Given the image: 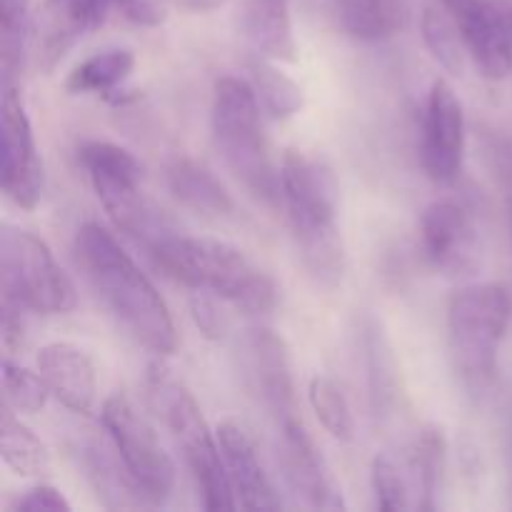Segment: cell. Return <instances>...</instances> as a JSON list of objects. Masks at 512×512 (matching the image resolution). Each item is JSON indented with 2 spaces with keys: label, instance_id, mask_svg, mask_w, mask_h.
<instances>
[{
  "label": "cell",
  "instance_id": "1",
  "mask_svg": "<svg viewBox=\"0 0 512 512\" xmlns=\"http://www.w3.org/2000/svg\"><path fill=\"white\" fill-rule=\"evenodd\" d=\"M73 250L90 288L125 333L158 358L173 355L178 333L168 305L113 233L98 223L80 225Z\"/></svg>",
  "mask_w": 512,
  "mask_h": 512
},
{
  "label": "cell",
  "instance_id": "2",
  "mask_svg": "<svg viewBox=\"0 0 512 512\" xmlns=\"http://www.w3.org/2000/svg\"><path fill=\"white\" fill-rule=\"evenodd\" d=\"M283 203L310 278L320 288H338L345 273L343 235L338 230L340 185L325 160L303 150H285L280 163Z\"/></svg>",
  "mask_w": 512,
  "mask_h": 512
},
{
  "label": "cell",
  "instance_id": "3",
  "mask_svg": "<svg viewBox=\"0 0 512 512\" xmlns=\"http://www.w3.org/2000/svg\"><path fill=\"white\" fill-rule=\"evenodd\" d=\"M148 253L178 283L218 295L248 315H265L278 303L275 280L225 240L175 235L170 230Z\"/></svg>",
  "mask_w": 512,
  "mask_h": 512
},
{
  "label": "cell",
  "instance_id": "4",
  "mask_svg": "<svg viewBox=\"0 0 512 512\" xmlns=\"http://www.w3.org/2000/svg\"><path fill=\"white\" fill-rule=\"evenodd\" d=\"M213 140L230 173L263 203L283 200V178L275 165L260 118V98L253 85L235 75L215 83Z\"/></svg>",
  "mask_w": 512,
  "mask_h": 512
},
{
  "label": "cell",
  "instance_id": "5",
  "mask_svg": "<svg viewBox=\"0 0 512 512\" xmlns=\"http://www.w3.org/2000/svg\"><path fill=\"white\" fill-rule=\"evenodd\" d=\"M145 388H148L150 408L163 420L178 448L183 450L185 463L203 498V508L210 512L238 508L220 440L210 433L193 393L178 378H173L163 363L150 365Z\"/></svg>",
  "mask_w": 512,
  "mask_h": 512
},
{
  "label": "cell",
  "instance_id": "6",
  "mask_svg": "<svg viewBox=\"0 0 512 512\" xmlns=\"http://www.w3.org/2000/svg\"><path fill=\"white\" fill-rule=\"evenodd\" d=\"M510 318L512 298L505 285H470L450 298V360L465 388L485 390L493 383L500 345L510 328Z\"/></svg>",
  "mask_w": 512,
  "mask_h": 512
},
{
  "label": "cell",
  "instance_id": "7",
  "mask_svg": "<svg viewBox=\"0 0 512 512\" xmlns=\"http://www.w3.org/2000/svg\"><path fill=\"white\" fill-rule=\"evenodd\" d=\"M78 158L115 228L148 250L170 233L163 215L145 198L143 168L130 150L108 140H88L80 145Z\"/></svg>",
  "mask_w": 512,
  "mask_h": 512
},
{
  "label": "cell",
  "instance_id": "8",
  "mask_svg": "<svg viewBox=\"0 0 512 512\" xmlns=\"http://www.w3.org/2000/svg\"><path fill=\"white\" fill-rule=\"evenodd\" d=\"M0 293L35 315H68L78 305L73 280L45 240L13 225L0 230Z\"/></svg>",
  "mask_w": 512,
  "mask_h": 512
},
{
  "label": "cell",
  "instance_id": "9",
  "mask_svg": "<svg viewBox=\"0 0 512 512\" xmlns=\"http://www.w3.org/2000/svg\"><path fill=\"white\" fill-rule=\"evenodd\" d=\"M100 420L145 503H168L175 488V463L153 425L135 410L125 393H113L105 400Z\"/></svg>",
  "mask_w": 512,
  "mask_h": 512
},
{
  "label": "cell",
  "instance_id": "10",
  "mask_svg": "<svg viewBox=\"0 0 512 512\" xmlns=\"http://www.w3.org/2000/svg\"><path fill=\"white\" fill-rule=\"evenodd\" d=\"M0 130H3V193L18 208L33 210L43 195L45 175L43 160L35 145L33 125H30L25 103L18 93V85H3V103H0Z\"/></svg>",
  "mask_w": 512,
  "mask_h": 512
},
{
  "label": "cell",
  "instance_id": "11",
  "mask_svg": "<svg viewBox=\"0 0 512 512\" xmlns=\"http://www.w3.org/2000/svg\"><path fill=\"white\" fill-rule=\"evenodd\" d=\"M113 0H40L30 23V48L40 73H53L65 55L113 8Z\"/></svg>",
  "mask_w": 512,
  "mask_h": 512
},
{
  "label": "cell",
  "instance_id": "12",
  "mask_svg": "<svg viewBox=\"0 0 512 512\" xmlns=\"http://www.w3.org/2000/svg\"><path fill=\"white\" fill-rule=\"evenodd\" d=\"M420 160L428 178L438 185H453L465 160V113L453 85L435 80L423 115Z\"/></svg>",
  "mask_w": 512,
  "mask_h": 512
},
{
  "label": "cell",
  "instance_id": "13",
  "mask_svg": "<svg viewBox=\"0 0 512 512\" xmlns=\"http://www.w3.org/2000/svg\"><path fill=\"white\" fill-rule=\"evenodd\" d=\"M458 25L475 68L488 80L508 78L512 70V30L508 8L498 0H443Z\"/></svg>",
  "mask_w": 512,
  "mask_h": 512
},
{
  "label": "cell",
  "instance_id": "14",
  "mask_svg": "<svg viewBox=\"0 0 512 512\" xmlns=\"http://www.w3.org/2000/svg\"><path fill=\"white\" fill-rule=\"evenodd\" d=\"M245 370L253 393L260 405L283 425L298 418V398H295V378L290 348L283 335L270 328L248 330L243 343Z\"/></svg>",
  "mask_w": 512,
  "mask_h": 512
},
{
  "label": "cell",
  "instance_id": "15",
  "mask_svg": "<svg viewBox=\"0 0 512 512\" xmlns=\"http://www.w3.org/2000/svg\"><path fill=\"white\" fill-rule=\"evenodd\" d=\"M420 240L428 260L440 273L458 278L478 270V228L463 205L450 200L428 205L420 218Z\"/></svg>",
  "mask_w": 512,
  "mask_h": 512
},
{
  "label": "cell",
  "instance_id": "16",
  "mask_svg": "<svg viewBox=\"0 0 512 512\" xmlns=\"http://www.w3.org/2000/svg\"><path fill=\"white\" fill-rule=\"evenodd\" d=\"M280 428V468H283L285 483L290 485L305 505L318 510H343L345 500L330 473L328 463L320 455L318 445L310 438L300 418L278 425Z\"/></svg>",
  "mask_w": 512,
  "mask_h": 512
},
{
  "label": "cell",
  "instance_id": "17",
  "mask_svg": "<svg viewBox=\"0 0 512 512\" xmlns=\"http://www.w3.org/2000/svg\"><path fill=\"white\" fill-rule=\"evenodd\" d=\"M220 450H223L225 468H228L230 485H233L235 500L243 510H278L280 498L275 493V485L270 475L265 473V465L255 448L253 435L248 433L238 420H223L218 425Z\"/></svg>",
  "mask_w": 512,
  "mask_h": 512
},
{
  "label": "cell",
  "instance_id": "18",
  "mask_svg": "<svg viewBox=\"0 0 512 512\" xmlns=\"http://www.w3.org/2000/svg\"><path fill=\"white\" fill-rule=\"evenodd\" d=\"M38 373L50 395L73 413H90L98 393L95 365L83 348L73 343H48L38 353Z\"/></svg>",
  "mask_w": 512,
  "mask_h": 512
},
{
  "label": "cell",
  "instance_id": "19",
  "mask_svg": "<svg viewBox=\"0 0 512 512\" xmlns=\"http://www.w3.org/2000/svg\"><path fill=\"white\" fill-rule=\"evenodd\" d=\"M238 33L258 58L295 63L298 45L293 35L288 0H245L238 10Z\"/></svg>",
  "mask_w": 512,
  "mask_h": 512
},
{
  "label": "cell",
  "instance_id": "20",
  "mask_svg": "<svg viewBox=\"0 0 512 512\" xmlns=\"http://www.w3.org/2000/svg\"><path fill=\"white\" fill-rule=\"evenodd\" d=\"M78 458L85 470V478L93 485L95 495L103 500L108 510H123V508H140L148 505L140 495L138 485L130 478L128 468L120 460L118 450L110 443V448L100 440L88 438L78 445Z\"/></svg>",
  "mask_w": 512,
  "mask_h": 512
},
{
  "label": "cell",
  "instance_id": "21",
  "mask_svg": "<svg viewBox=\"0 0 512 512\" xmlns=\"http://www.w3.org/2000/svg\"><path fill=\"white\" fill-rule=\"evenodd\" d=\"M360 350H363L368 400L375 418L385 420L398 403V363L383 323L365 315L360 323Z\"/></svg>",
  "mask_w": 512,
  "mask_h": 512
},
{
  "label": "cell",
  "instance_id": "22",
  "mask_svg": "<svg viewBox=\"0 0 512 512\" xmlns=\"http://www.w3.org/2000/svg\"><path fill=\"white\" fill-rule=\"evenodd\" d=\"M340 28L360 43H380L408 25V0H333Z\"/></svg>",
  "mask_w": 512,
  "mask_h": 512
},
{
  "label": "cell",
  "instance_id": "23",
  "mask_svg": "<svg viewBox=\"0 0 512 512\" xmlns=\"http://www.w3.org/2000/svg\"><path fill=\"white\" fill-rule=\"evenodd\" d=\"M168 188L180 205L208 218H230L235 203L225 185L205 165L178 158L168 168Z\"/></svg>",
  "mask_w": 512,
  "mask_h": 512
},
{
  "label": "cell",
  "instance_id": "24",
  "mask_svg": "<svg viewBox=\"0 0 512 512\" xmlns=\"http://www.w3.org/2000/svg\"><path fill=\"white\" fill-rule=\"evenodd\" d=\"M445 450H448V443L438 425H423L418 430V438H415L408 458L418 510L438 508V493L445 473Z\"/></svg>",
  "mask_w": 512,
  "mask_h": 512
},
{
  "label": "cell",
  "instance_id": "25",
  "mask_svg": "<svg viewBox=\"0 0 512 512\" xmlns=\"http://www.w3.org/2000/svg\"><path fill=\"white\" fill-rule=\"evenodd\" d=\"M0 458L23 478H43L50 473V453L45 443L5 403L0 415Z\"/></svg>",
  "mask_w": 512,
  "mask_h": 512
},
{
  "label": "cell",
  "instance_id": "26",
  "mask_svg": "<svg viewBox=\"0 0 512 512\" xmlns=\"http://www.w3.org/2000/svg\"><path fill=\"white\" fill-rule=\"evenodd\" d=\"M30 0H0V70L3 85H18L30 43Z\"/></svg>",
  "mask_w": 512,
  "mask_h": 512
},
{
  "label": "cell",
  "instance_id": "27",
  "mask_svg": "<svg viewBox=\"0 0 512 512\" xmlns=\"http://www.w3.org/2000/svg\"><path fill=\"white\" fill-rule=\"evenodd\" d=\"M135 68V55L125 48L103 50L80 63L65 80V90L73 95L80 93H115L118 85L128 80V75Z\"/></svg>",
  "mask_w": 512,
  "mask_h": 512
},
{
  "label": "cell",
  "instance_id": "28",
  "mask_svg": "<svg viewBox=\"0 0 512 512\" xmlns=\"http://www.w3.org/2000/svg\"><path fill=\"white\" fill-rule=\"evenodd\" d=\"M250 75H253V88L258 93L260 103L275 120H288L303 110V88L293 78H288L283 70L275 68L273 60H253Z\"/></svg>",
  "mask_w": 512,
  "mask_h": 512
},
{
  "label": "cell",
  "instance_id": "29",
  "mask_svg": "<svg viewBox=\"0 0 512 512\" xmlns=\"http://www.w3.org/2000/svg\"><path fill=\"white\" fill-rule=\"evenodd\" d=\"M420 30H423L425 48L430 50L435 63L443 70H448L450 75H463L468 48H465L463 35H460L458 25H455L448 8L445 5L443 8H433V5L425 8L423 20H420Z\"/></svg>",
  "mask_w": 512,
  "mask_h": 512
},
{
  "label": "cell",
  "instance_id": "30",
  "mask_svg": "<svg viewBox=\"0 0 512 512\" xmlns=\"http://www.w3.org/2000/svg\"><path fill=\"white\" fill-rule=\"evenodd\" d=\"M310 408L325 430L340 443H350L355 438V420L348 398L328 375H315L308 388Z\"/></svg>",
  "mask_w": 512,
  "mask_h": 512
},
{
  "label": "cell",
  "instance_id": "31",
  "mask_svg": "<svg viewBox=\"0 0 512 512\" xmlns=\"http://www.w3.org/2000/svg\"><path fill=\"white\" fill-rule=\"evenodd\" d=\"M370 480H373L375 500H378L380 510L400 512L415 508V488L408 465L403 468L400 460L390 453L375 455Z\"/></svg>",
  "mask_w": 512,
  "mask_h": 512
},
{
  "label": "cell",
  "instance_id": "32",
  "mask_svg": "<svg viewBox=\"0 0 512 512\" xmlns=\"http://www.w3.org/2000/svg\"><path fill=\"white\" fill-rule=\"evenodd\" d=\"M0 378H3V403L20 415H35L48 403V383L43 375L33 373L28 368H20L10 358H3L0 365Z\"/></svg>",
  "mask_w": 512,
  "mask_h": 512
},
{
  "label": "cell",
  "instance_id": "33",
  "mask_svg": "<svg viewBox=\"0 0 512 512\" xmlns=\"http://www.w3.org/2000/svg\"><path fill=\"white\" fill-rule=\"evenodd\" d=\"M190 315H193L195 328L208 340H220L225 335V330H228V320H225L223 310L203 290H198V295L190 298Z\"/></svg>",
  "mask_w": 512,
  "mask_h": 512
},
{
  "label": "cell",
  "instance_id": "34",
  "mask_svg": "<svg viewBox=\"0 0 512 512\" xmlns=\"http://www.w3.org/2000/svg\"><path fill=\"white\" fill-rule=\"evenodd\" d=\"M8 512H70V503L53 485H35L23 498L13 500Z\"/></svg>",
  "mask_w": 512,
  "mask_h": 512
},
{
  "label": "cell",
  "instance_id": "35",
  "mask_svg": "<svg viewBox=\"0 0 512 512\" xmlns=\"http://www.w3.org/2000/svg\"><path fill=\"white\" fill-rule=\"evenodd\" d=\"M113 3L130 23L145 25V28H158L168 18L165 0H113Z\"/></svg>",
  "mask_w": 512,
  "mask_h": 512
},
{
  "label": "cell",
  "instance_id": "36",
  "mask_svg": "<svg viewBox=\"0 0 512 512\" xmlns=\"http://www.w3.org/2000/svg\"><path fill=\"white\" fill-rule=\"evenodd\" d=\"M25 330H28V310L3 300V345L8 353L23 348Z\"/></svg>",
  "mask_w": 512,
  "mask_h": 512
},
{
  "label": "cell",
  "instance_id": "37",
  "mask_svg": "<svg viewBox=\"0 0 512 512\" xmlns=\"http://www.w3.org/2000/svg\"><path fill=\"white\" fill-rule=\"evenodd\" d=\"M178 8L190 10V13H210V10L220 8L225 0H173Z\"/></svg>",
  "mask_w": 512,
  "mask_h": 512
},
{
  "label": "cell",
  "instance_id": "38",
  "mask_svg": "<svg viewBox=\"0 0 512 512\" xmlns=\"http://www.w3.org/2000/svg\"><path fill=\"white\" fill-rule=\"evenodd\" d=\"M508 15H510V30H512V8H508Z\"/></svg>",
  "mask_w": 512,
  "mask_h": 512
}]
</instances>
